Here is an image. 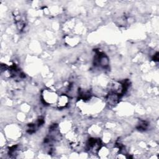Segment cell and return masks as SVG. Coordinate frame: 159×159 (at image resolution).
Wrapping results in <instances>:
<instances>
[{
	"label": "cell",
	"mask_w": 159,
	"mask_h": 159,
	"mask_svg": "<svg viewBox=\"0 0 159 159\" xmlns=\"http://www.w3.org/2000/svg\"><path fill=\"white\" fill-rule=\"evenodd\" d=\"M58 96L55 91L50 89H43L42 93V100L47 105L56 104Z\"/></svg>",
	"instance_id": "1"
},
{
	"label": "cell",
	"mask_w": 159,
	"mask_h": 159,
	"mask_svg": "<svg viewBox=\"0 0 159 159\" xmlns=\"http://www.w3.org/2000/svg\"><path fill=\"white\" fill-rule=\"evenodd\" d=\"M69 103V97L66 94H61L59 95L56 106L59 109H63L65 108Z\"/></svg>",
	"instance_id": "2"
}]
</instances>
